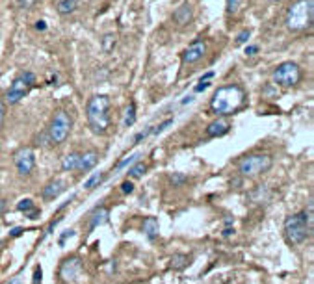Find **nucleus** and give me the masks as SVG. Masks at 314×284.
<instances>
[{
  "label": "nucleus",
  "mask_w": 314,
  "mask_h": 284,
  "mask_svg": "<svg viewBox=\"0 0 314 284\" xmlns=\"http://www.w3.org/2000/svg\"><path fill=\"white\" fill-rule=\"evenodd\" d=\"M246 106V89L238 84H227L214 91L210 110L216 115H232Z\"/></svg>",
  "instance_id": "1"
},
{
  "label": "nucleus",
  "mask_w": 314,
  "mask_h": 284,
  "mask_svg": "<svg viewBox=\"0 0 314 284\" xmlns=\"http://www.w3.org/2000/svg\"><path fill=\"white\" fill-rule=\"evenodd\" d=\"M112 102L106 95H93L87 100L86 106V117H87V125L91 128V132L97 136L108 134L112 126V115H110Z\"/></svg>",
  "instance_id": "2"
},
{
  "label": "nucleus",
  "mask_w": 314,
  "mask_h": 284,
  "mask_svg": "<svg viewBox=\"0 0 314 284\" xmlns=\"http://www.w3.org/2000/svg\"><path fill=\"white\" fill-rule=\"evenodd\" d=\"M313 227V204L309 206V212H297L285 219V236L288 243L299 245L309 238Z\"/></svg>",
  "instance_id": "3"
},
{
  "label": "nucleus",
  "mask_w": 314,
  "mask_h": 284,
  "mask_svg": "<svg viewBox=\"0 0 314 284\" xmlns=\"http://www.w3.org/2000/svg\"><path fill=\"white\" fill-rule=\"evenodd\" d=\"M314 17V0H296L286 11L285 25L290 32H303L311 28Z\"/></svg>",
  "instance_id": "4"
},
{
  "label": "nucleus",
  "mask_w": 314,
  "mask_h": 284,
  "mask_svg": "<svg viewBox=\"0 0 314 284\" xmlns=\"http://www.w3.org/2000/svg\"><path fill=\"white\" fill-rule=\"evenodd\" d=\"M273 166V158L270 154H247L238 162V173L247 178L264 175Z\"/></svg>",
  "instance_id": "5"
},
{
  "label": "nucleus",
  "mask_w": 314,
  "mask_h": 284,
  "mask_svg": "<svg viewBox=\"0 0 314 284\" xmlns=\"http://www.w3.org/2000/svg\"><path fill=\"white\" fill-rule=\"evenodd\" d=\"M71 128H73V117L69 115L65 110H58L52 117L49 130H47L49 142L52 145H61L69 138Z\"/></svg>",
  "instance_id": "6"
},
{
  "label": "nucleus",
  "mask_w": 314,
  "mask_h": 284,
  "mask_svg": "<svg viewBox=\"0 0 314 284\" xmlns=\"http://www.w3.org/2000/svg\"><path fill=\"white\" fill-rule=\"evenodd\" d=\"M301 67L294 63V61H283L279 65L273 69L272 73V80L275 85H279V87H285V89H288V87H294L297 84L301 82Z\"/></svg>",
  "instance_id": "7"
},
{
  "label": "nucleus",
  "mask_w": 314,
  "mask_h": 284,
  "mask_svg": "<svg viewBox=\"0 0 314 284\" xmlns=\"http://www.w3.org/2000/svg\"><path fill=\"white\" fill-rule=\"evenodd\" d=\"M35 85V75L30 71H25L11 82L8 93H6V100L8 104H17L21 99H25L26 95L30 93V89Z\"/></svg>",
  "instance_id": "8"
},
{
  "label": "nucleus",
  "mask_w": 314,
  "mask_h": 284,
  "mask_svg": "<svg viewBox=\"0 0 314 284\" xmlns=\"http://www.w3.org/2000/svg\"><path fill=\"white\" fill-rule=\"evenodd\" d=\"M13 164L21 176H28L35 167V152L32 147H21L13 154Z\"/></svg>",
  "instance_id": "9"
},
{
  "label": "nucleus",
  "mask_w": 314,
  "mask_h": 284,
  "mask_svg": "<svg viewBox=\"0 0 314 284\" xmlns=\"http://www.w3.org/2000/svg\"><path fill=\"white\" fill-rule=\"evenodd\" d=\"M80 275H82V262L78 256H71L61 262L58 277L63 284H75L80 279Z\"/></svg>",
  "instance_id": "10"
},
{
  "label": "nucleus",
  "mask_w": 314,
  "mask_h": 284,
  "mask_svg": "<svg viewBox=\"0 0 314 284\" xmlns=\"http://www.w3.org/2000/svg\"><path fill=\"white\" fill-rule=\"evenodd\" d=\"M206 54V41L203 37H197L182 50V63L184 65H194L197 61H201Z\"/></svg>",
  "instance_id": "11"
},
{
  "label": "nucleus",
  "mask_w": 314,
  "mask_h": 284,
  "mask_svg": "<svg viewBox=\"0 0 314 284\" xmlns=\"http://www.w3.org/2000/svg\"><path fill=\"white\" fill-rule=\"evenodd\" d=\"M65 192V182L61 178H52L51 182L45 184V188L41 190V195L45 200H54Z\"/></svg>",
  "instance_id": "12"
},
{
  "label": "nucleus",
  "mask_w": 314,
  "mask_h": 284,
  "mask_svg": "<svg viewBox=\"0 0 314 284\" xmlns=\"http://www.w3.org/2000/svg\"><path fill=\"white\" fill-rule=\"evenodd\" d=\"M192 19H194V9H192V6H190L188 2L180 4V6L175 9V13H173V23L177 26H180V28L190 25Z\"/></svg>",
  "instance_id": "13"
},
{
  "label": "nucleus",
  "mask_w": 314,
  "mask_h": 284,
  "mask_svg": "<svg viewBox=\"0 0 314 284\" xmlns=\"http://www.w3.org/2000/svg\"><path fill=\"white\" fill-rule=\"evenodd\" d=\"M229 130H230L229 121L223 119V117H218V119H214L212 123L206 126V136L208 138H221V136L229 134Z\"/></svg>",
  "instance_id": "14"
},
{
  "label": "nucleus",
  "mask_w": 314,
  "mask_h": 284,
  "mask_svg": "<svg viewBox=\"0 0 314 284\" xmlns=\"http://www.w3.org/2000/svg\"><path fill=\"white\" fill-rule=\"evenodd\" d=\"M108 217H110V210L106 208V206H99V208H95L89 217H87V230H93L97 227L104 225L106 221H108Z\"/></svg>",
  "instance_id": "15"
},
{
  "label": "nucleus",
  "mask_w": 314,
  "mask_h": 284,
  "mask_svg": "<svg viewBox=\"0 0 314 284\" xmlns=\"http://www.w3.org/2000/svg\"><path fill=\"white\" fill-rule=\"evenodd\" d=\"M99 162V152L95 150H87L84 154H80V164H78L77 171H82V173H87L89 169H93Z\"/></svg>",
  "instance_id": "16"
},
{
  "label": "nucleus",
  "mask_w": 314,
  "mask_h": 284,
  "mask_svg": "<svg viewBox=\"0 0 314 284\" xmlns=\"http://www.w3.org/2000/svg\"><path fill=\"white\" fill-rule=\"evenodd\" d=\"M142 230H143V234L149 240H156V236H158V219L156 217H147L143 221V225H142Z\"/></svg>",
  "instance_id": "17"
},
{
  "label": "nucleus",
  "mask_w": 314,
  "mask_h": 284,
  "mask_svg": "<svg viewBox=\"0 0 314 284\" xmlns=\"http://www.w3.org/2000/svg\"><path fill=\"white\" fill-rule=\"evenodd\" d=\"M80 164V152H69L65 158L61 160V169L63 171H77Z\"/></svg>",
  "instance_id": "18"
},
{
  "label": "nucleus",
  "mask_w": 314,
  "mask_h": 284,
  "mask_svg": "<svg viewBox=\"0 0 314 284\" xmlns=\"http://www.w3.org/2000/svg\"><path fill=\"white\" fill-rule=\"evenodd\" d=\"M190 260L192 256H188V255H182V253H177V255H173L171 256V267L175 269V271H180V269H184L186 266H190Z\"/></svg>",
  "instance_id": "19"
},
{
  "label": "nucleus",
  "mask_w": 314,
  "mask_h": 284,
  "mask_svg": "<svg viewBox=\"0 0 314 284\" xmlns=\"http://www.w3.org/2000/svg\"><path fill=\"white\" fill-rule=\"evenodd\" d=\"M78 6V0H58L56 9H58L59 15H71Z\"/></svg>",
  "instance_id": "20"
},
{
  "label": "nucleus",
  "mask_w": 314,
  "mask_h": 284,
  "mask_svg": "<svg viewBox=\"0 0 314 284\" xmlns=\"http://www.w3.org/2000/svg\"><path fill=\"white\" fill-rule=\"evenodd\" d=\"M136 123V104L134 102H130L127 106V112H125V121H123V126L128 128V126H132Z\"/></svg>",
  "instance_id": "21"
},
{
  "label": "nucleus",
  "mask_w": 314,
  "mask_h": 284,
  "mask_svg": "<svg viewBox=\"0 0 314 284\" xmlns=\"http://www.w3.org/2000/svg\"><path fill=\"white\" fill-rule=\"evenodd\" d=\"M145 171H147V166H145L143 162H136L134 166L128 169L127 175H128V178H132V180H134V178H140V176H143Z\"/></svg>",
  "instance_id": "22"
},
{
  "label": "nucleus",
  "mask_w": 314,
  "mask_h": 284,
  "mask_svg": "<svg viewBox=\"0 0 314 284\" xmlns=\"http://www.w3.org/2000/svg\"><path fill=\"white\" fill-rule=\"evenodd\" d=\"M138 158H140V152H134V154H130V156L123 158L121 162H117V164H115V167H114V175H115L117 171H121V169H125L127 166H132V164H134Z\"/></svg>",
  "instance_id": "23"
},
{
  "label": "nucleus",
  "mask_w": 314,
  "mask_h": 284,
  "mask_svg": "<svg viewBox=\"0 0 314 284\" xmlns=\"http://www.w3.org/2000/svg\"><path fill=\"white\" fill-rule=\"evenodd\" d=\"M104 178H106V175H104V173H93V175L89 176V178H87V180L84 182V188H86V190H93V188H97V186H99V184H101Z\"/></svg>",
  "instance_id": "24"
},
{
  "label": "nucleus",
  "mask_w": 314,
  "mask_h": 284,
  "mask_svg": "<svg viewBox=\"0 0 314 284\" xmlns=\"http://www.w3.org/2000/svg\"><path fill=\"white\" fill-rule=\"evenodd\" d=\"M102 50H104V52H106V54H110L112 50L115 49V35H114V33H106V35H104V37H102Z\"/></svg>",
  "instance_id": "25"
},
{
  "label": "nucleus",
  "mask_w": 314,
  "mask_h": 284,
  "mask_svg": "<svg viewBox=\"0 0 314 284\" xmlns=\"http://www.w3.org/2000/svg\"><path fill=\"white\" fill-rule=\"evenodd\" d=\"M32 208H35V204H34V200L32 199H21L19 200V204H17V210L19 212H30Z\"/></svg>",
  "instance_id": "26"
},
{
  "label": "nucleus",
  "mask_w": 314,
  "mask_h": 284,
  "mask_svg": "<svg viewBox=\"0 0 314 284\" xmlns=\"http://www.w3.org/2000/svg\"><path fill=\"white\" fill-rule=\"evenodd\" d=\"M249 35H251V32H249V30H242V32L236 35V41H234V45H236V47H242V45H246L247 39H249Z\"/></svg>",
  "instance_id": "27"
},
{
  "label": "nucleus",
  "mask_w": 314,
  "mask_h": 284,
  "mask_svg": "<svg viewBox=\"0 0 314 284\" xmlns=\"http://www.w3.org/2000/svg\"><path fill=\"white\" fill-rule=\"evenodd\" d=\"M151 134H153V126H149V128H147V130H143V132H138L136 136H134V145H136V143H140L142 142V140H145V138H147V136H151Z\"/></svg>",
  "instance_id": "28"
},
{
  "label": "nucleus",
  "mask_w": 314,
  "mask_h": 284,
  "mask_svg": "<svg viewBox=\"0 0 314 284\" xmlns=\"http://www.w3.org/2000/svg\"><path fill=\"white\" fill-rule=\"evenodd\" d=\"M240 2L242 0H227V13H236L238 11V8H240Z\"/></svg>",
  "instance_id": "29"
},
{
  "label": "nucleus",
  "mask_w": 314,
  "mask_h": 284,
  "mask_svg": "<svg viewBox=\"0 0 314 284\" xmlns=\"http://www.w3.org/2000/svg\"><path fill=\"white\" fill-rule=\"evenodd\" d=\"M170 125H173V119H166V121H164V123H160L158 126H153V134L164 132V130H166V128H168Z\"/></svg>",
  "instance_id": "30"
},
{
  "label": "nucleus",
  "mask_w": 314,
  "mask_h": 284,
  "mask_svg": "<svg viewBox=\"0 0 314 284\" xmlns=\"http://www.w3.org/2000/svg\"><path fill=\"white\" fill-rule=\"evenodd\" d=\"M35 2H37V0H17L21 9H32L35 6Z\"/></svg>",
  "instance_id": "31"
},
{
  "label": "nucleus",
  "mask_w": 314,
  "mask_h": 284,
  "mask_svg": "<svg viewBox=\"0 0 314 284\" xmlns=\"http://www.w3.org/2000/svg\"><path fill=\"white\" fill-rule=\"evenodd\" d=\"M208 87H210V80H199L196 85V93H201L204 89H208Z\"/></svg>",
  "instance_id": "32"
},
{
  "label": "nucleus",
  "mask_w": 314,
  "mask_h": 284,
  "mask_svg": "<svg viewBox=\"0 0 314 284\" xmlns=\"http://www.w3.org/2000/svg\"><path fill=\"white\" fill-rule=\"evenodd\" d=\"M41 281H43V271H41V267L37 266L34 271V281H32V284H41Z\"/></svg>",
  "instance_id": "33"
},
{
  "label": "nucleus",
  "mask_w": 314,
  "mask_h": 284,
  "mask_svg": "<svg viewBox=\"0 0 314 284\" xmlns=\"http://www.w3.org/2000/svg\"><path fill=\"white\" fill-rule=\"evenodd\" d=\"M121 192H123V193H132V192H134V186H132V182H130V180H125V182L121 184Z\"/></svg>",
  "instance_id": "34"
},
{
  "label": "nucleus",
  "mask_w": 314,
  "mask_h": 284,
  "mask_svg": "<svg viewBox=\"0 0 314 284\" xmlns=\"http://www.w3.org/2000/svg\"><path fill=\"white\" fill-rule=\"evenodd\" d=\"M255 54H258V47H257V45H247L246 56H255Z\"/></svg>",
  "instance_id": "35"
},
{
  "label": "nucleus",
  "mask_w": 314,
  "mask_h": 284,
  "mask_svg": "<svg viewBox=\"0 0 314 284\" xmlns=\"http://www.w3.org/2000/svg\"><path fill=\"white\" fill-rule=\"evenodd\" d=\"M4 117H6V104H4V100L0 99V128H2V123H4Z\"/></svg>",
  "instance_id": "36"
},
{
  "label": "nucleus",
  "mask_w": 314,
  "mask_h": 284,
  "mask_svg": "<svg viewBox=\"0 0 314 284\" xmlns=\"http://www.w3.org/2000/svg\"><path fill=\"white\" fill-rule=\"evenodd\" d=\"M39 214H41V210L39 208H32L30 212H26V217H28V219H37Z\"/></svg>",
  "instance_id": "37"
},
{
  "label": "nucleus",
  "mask_w": 314,
  "mask_h": 284,
  "mask_svg": "<svg viewBox=\"0 0 314 284\" xmlns=\"http://www.w3.org/2000/svg\"><path fill=\"white\" fill-rule=\"evenodd\" d=\"M73 236H75V232H73V230H65V232L59 236V245H63V242H65L67 238H73Z\"/></svg>",
  "instance_id": "38"
},
{
  "label": "nucleus",
  "mask_w": 314,
  "mask_h": 284,
  "mask_svg": "<svg viewBox=\"0 0 314 284\" xmlns=\"http://www.w3.org/2000/svg\"><path fill=\"white\" fill-rule=\"evenodd\" d=\"M186 180V176H182V175H173L171 176V182L173 184H180V182H184Z\"/></svg>",
  "instance_id": "39"
},
{
  "label": "nucleus",
  "mask_w": 314,
  "mask_h": 284,
  "mask_svg": "<svg viewBox=\"0 0 314 284\" xmlns=\"http://www.w3.org/2000/svg\"><path fill=\"white\" fill-rule=\"evenodd\" d=\"M35 30L45 32V30H47V23H45V21H37V23H35Z\"/></svg>",
  "instance_id": "40"
},
{
  "label": "nucleus",
  "mask_w": 314,
  "mask_h": 284,
  "mask_svg": "<svg viewBox=\"0 0 314 284\" xmlns=\"http://www.w3.org/2000/svg\"><path fill=\"white\" fill-rule=\"evenodd\" d=\"M56 82H58V76H56V75L52 76L51 75V78H49V85H56Z\"/></svg>",
  "instance_id": "41"
},
{
  "label": "nucleus",
  "mask_w": 314,
  "mask_h": 284,
  "mask_svg": "<svg viewBox=\"0 0 314 284\" xmlns=\"http://www.w3.org/2000/svg\"><path fill=\"white\" fill-rule=\"evenodd\" d=\"M21 232H23V228H19V227H17V228H13V230H11V236L15 238V236H19Z\"/></svg>",
  "instance_id": "42"
},
{
  "label": "nucleus",
  "mask_w": 314,
  "mask_h": 284,
  "mask_svg": "<svg viewBox=\"0 0 314 284\" xmlns=\"http://www.w3.org/2000/svg\"><path fill=\"white\" fill-rule=\"evenodd\" d=\"M8 284H21V277H13V279H11Z\"/></svg>",
  "instance_id": "43"
},
{
  "label": "nucleus",
  "mask_w": 314,
  "mask_h": 284,
  "mask_svg": "<svg viewBox=\"0 0 314 284\" xmlns=\"http://www.w3.org/2000/svg\"><path fill=\"white\" fill-rule=\"evenodd\" d=\"M234 232V230H232V228H225V230H223V236H230V234Z\"/></svg>",
  "instance_id": "44"
}]
</instances>
